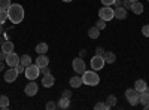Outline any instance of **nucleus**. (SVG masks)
I'll list each match as a JSON object with an SVG mask.
<instances>
[{
    "instance_id": "nucleus-7",
    "label": "nucleus",
    "mask_w": 149,
    "mask_h": 110,
    "mask_svg": "<svg viewBox=\"0 0 149 110\" xmlns=\"http://www.w3.org/2000/svg\"><path fill=\"white\" fill-rule=\"evenodd\" d=\"M6 64L9 66V67H17L18 64H19V57L15 54V52H9L8 55H6Z\"/></svg>"
},
{
    "instance_id": "nucleus-33",
    "label": "nucleus",
    "mask_w": 149,
    "mask_h": 110,
    "mask_svg": "<svg viewBox=\"0 0 149 110\" xmlns=\"http://www.w3.org/2000/svg\"><path fill=\"white\" fill-rule=\"evenodd\" d=\"M15 68H17V71H18V73H24V70H26V66L19 63V64H18V66H17Z\"/></svg>"
},
{
    "instance_id": "nucleus-29",
    "label": "nucleus",
    "mask_w": 149,
    "mask_h": 110,
    "mask_svg": "<svg viewBox=\"0 0 149 110\" xmlns=\"http://www.w3.org/2000/svg\"><path fill=\"white\" fill-rule=\"evenodd\" d=\"M94 109H95V110H107V107H106L104 103H97V104L94 106Z\"/></svg>"
},
{
    "instance_id": "nucleus-21",
    "label": "nucleus",
    "mask_w": 149,
    "mask_h": 110,
    "mask_svg": "<svg viewBox=\"0 0 149 110\" xmlns=\"http://www.w3.org/2000/svg\"><path fill=\"white\" fill-rule=\"evenodd\" d=\"M36 52H37V55L46 54V52H48V45H46V43H39V45L36 46Z\"/></svg>"
},
{
    "instance_id": "nucleus-8",
    "label": "nucleus",
    "mask_w": 149,
    "mask_h": 110,
    "mask_svg": "<svg viewBox=\"0 0 149 110\" xmlns=\"http://www.w3.org/2000/svg\"><path fill=\"white\" fill-rule=\"evenodd\" d=\"M18 75H19V73L17 71V68H15V67H10V68L5 73V80H6L8 83L15 82V79L18 77Z\"/></svg>"
},
{
    "instance_id": "nucleus-28",
    "label": "nucleus",
    "mask_w": 149,
    "mask_h": 110,
    "mask_svg": "<svg viewBox=\"0 0 149 110\" xmlns=\"http://www.w3.org/2000/svg\"><path fill=\"white\" fill-rule=\"evenodd\" d=\"M10 6V0H0V9H8Z\"/></svg>"
},
{
    "instance_id": "nucleus-44",
    "label": "nucleus",
    "mask_w": 149,
    "mask_h": 110,
    "mask_svg": "<svg viewBox=\"0 0 149 110\" xmlns=\"http://www.w3.org/2000/svg\"><path fill=\"white\" fill-rule=\"evenodd\" d=\"M3 43H5V42H3V37H2V36H0V46H2Z\"/></svg>"
},
{
    "instance_id": "nucleus-2",
    "label": "nucleus",
    "mask_w": 149,
    "mask_h": 110,
    "mask_svg": "<svg viewBox=\"0 0 149 110\" xmlns=\"http://www.w3.org/2000/svg\"><path fill=\"white\" fill-rule=\"evenodd\" d=\"M82 82L85 85H88V86H95V85L100 83V76L95 73V70L93 71H84L82 73Z\"/></svg>"
},
{
    "instance_id": "nucleus-1",
    "label": "nucleus",
    "mask_w": 149,
    "mask_h": 110,
    "mask_svg": "<svg viewBox=\"0 0 149 110\" xmlns=\"http://www.w3.org/2000/svg\"><path fill=\"white\" fill-rule=\"evenodd\" d=\"M8 18L10 19L12 24H19L24 19V9L21 5L14 3L8 8Z\"/></svg>"
},
{
    "instance_id": "nucleus-45",
    "label": "nucleus",
    "mask_w": 149,
    "mask_h": 110,
    "mask_svg": "<svg viewBox=\"0 0 149 110\" xmlns=\"http://www.w3.org/2000/svg\"><path fill=\"white\" fill-rule=\"evenodd\" d=\"M143 107H145V110H149V103H148V104H145Z\"/></svg>"
},
{
    "instance_id": "nucleus-41",
    "label": "nucleus",
    "mask_w": 149,
    "mask_h": 110,
    "mask_svg": "<svg viewBox=\"0 0 149 110\" xmlns=\"http://www.w3.org/2000/svg\"><path fill=\"white\" fill-rule=\"evenodd\" d=\"M2 34H3V24L0 22V36H2Z\"/></svg>"
},
{
    "instance_id": "nucleus-39",
    "label": "nucleus",
    "mask_w": 149,
    "mask_h": 110,
    "mask_svg": "<svg viewBox=\"0 0 149 110\" xmlns=\"http://www.w3.org/2000/svg\"><path fill=\"white\" fill-rule=\"evenodd\" d=\"M63 97H67V98H70V97H72V91H64V92H63Z\"/></svg>"
},
{
    "instance_id": "nucleus-43",
    "label": "nucleus",
    "mask_w": 149,
    "mask_h": 110,
    "mask_svg": "<svg viewBox=\"0 0 149 110\" xmlns=\"http://www.w3.org/2000/svg\"><path fill=\"white\" fill-rule=\"evenodd\" d=\"M3 67H5V64H3V61H0V71L3 70Z\"/></svg>"
},
{
    "instance_id": "nucleus-24",
    "label": "nucleus",
    "mask_w": 149,
    "mask_h": 110,
    "mask_svg": "<svg viewBox=\"0 0 149 110\" xmlns=\"http://www.w3.org/2000/svg\"><path fill=\"white\" fill-rule=\"evenodd\" d=\"M9 107V98L6 95H0V109H8Z\"/></svg>"
},
{
    "instance_id": "nucleus-47",
    "label": "nucleus",
    "mask_w": 149,
    "mask_h": 110,
    "mask_svg": "<svg viewBox=\"0 0 149 110\" xmlns=\"http://www.w3.org/2000/svg\"><path fill=\"white\" fill-rule=\"evenodd\" d=\"M131 2H133V3H134V2H139V0H131Z\"/></svg>"
},
{
    "instance_id": "nucleus-37",
    "label": "nucleus",
    "mask_w": 149,
    "mask_h": 110,
    "mask_svg": "<svg viewBox=\"0 0 149 110\" xmlns=\"http://www.w3.org/2000/svg\"><path fill=\"white\" fill-rule=\"evenodd\" d=\"M95 52H97V55H104V49H103L102 46H100V48H97Z\"/></svg>"
},
{
    "instance_id": "nucleus-22",
    "label": "nucleus",
    "mask_w": 149,
    "mask_h": 110,
    "mask_svg": "<svg viewBox=\"0 0 149 110\" xmlns=\"http://www.w3.org/2000/svg\"><path fill=\"white\" fill-rule=\"evenodd\" d=\"M104 104H106V107H107V109H110V107H113V106L116 104V97H115V95H109Z\"/></svg>"
},
{
    "instance_id": "nucleus-16",
    "label": "nucleus",
    "mask_w": 149,
    "mask_h": 110,
    "mask_svg": "<svg viewBox=\"0 0 149 110\" xmlns=\"http://www.w3.org/2000/svg\"><path fill=\"white\" fill-rule=\"evenodd\" d=\"M131 10L134 12L136 15H140L142 12H143V5H142L140 2H134L133 6H131Z\"/></svg>"
},
{
    "instance_id": "nucleus-34",
    "label": "nucleus",
    "mask_w": 149,
    "mask_h": 110,
    "mask_svg": "<svg viewBox=\"0 0 149 110\" xmlns=\"http://www.w3.org/2000/svg\"><path fill=\"white\" fill-rule=\"evenodd\" d=\"M113 3H115V0H102V5H104V6H110Z\"/></svg>"
},
{
    "instance_id": "nucleus-15",
    "label": "nucleus",
    "mask_w": 149,
    "mask_h": 110,
    "mask_svg": "<svg viewBox=\"0 0 149 110\" xmlns=\"http://www.w3.org/2000/svg\"><path fill=\"white\" fill-rule=\"evenodd\" d=\"M139 103H140V104H143V106L149 103V92H146V91L139 92Z\"/></svg>"
},
{
    "instance_id": "nucleus-26",
    "label": "nucleus",
    "mask_w": 149,
    "mask_h": 110,
    "mask_svg": "<svg viewBox=\"0 0 149 110\" xmlns=\"http://www.w3.org/2000/svg\"><path fill=\"white\" fill-rule=\"evenodd\" d=\"M6 19H9L8 18V9H0V22L5 24Z\"/></svg>"
},
{
    "instance_id": "nucleus-19",
    "label": "nucleus",
    "mask_w": 149,
    "mask_h": 110,
    "mask_svg": "<svg viewBox=\"0 0 149 110\" xmlns=\"http://www.w3.org/2000/svg\"><path fill=\"white\" fill-rule=\"evenodd\" d=\"M146 82L145 80H142V79H139V80H136V85H134V88L137 89L139 92H142V91H146Z\"/></svg>"
},
{
    "instance_id": "nucleus-5",
    "label": "nucleus",
    "mask_w": 149,
    "mask_h": 110,
    "mask_svg": "<svg viewBox=\"0 0 149 110\" xmlns=\"http://www.w3.org/2000/svg\"><path fill=\"white\" fill-rule=\"evenodd\" d=\"M106 64V61L103 58V55H95L91 58V68L93 70H102Z\"/></svg>"
},
{
    "instance_id": "nucleus-11",
    "label": "nucleus",
    "mask_w": 149,
    "mask_h": 110,
    "mask_svg": "<svg viewBox=\"0 0 149 110\" xmlns=\"http://www.w3.org/2000/svg\"><path fill=\"white\" fill-rule=\"evenodd\" d=\"M54 83H55V79H54V76L51 75V73L43 76V79H42V85H43L45 88H51Z\"/></svg>"
},
{
    "instance_id": "nucleus-42",
    "label": "nucleus",
    "mask_w": 149,
    "mask_h": 110,
    "mask_svg": "<svg viewBox=\"0 0 149 110\" xmlns=\"http://www.w3.org/2000/svg\"><path fill=\"white\" fill-rule=\"evenodd\" d=\"M85 54H86V51H85V49H82V51H81V52H79V55H81V58H82V57H84V55H85Z\"/></svg>"
},
{
    "instance_id": "nucleus-40",
    "label": "nucleus",
    "mask_w": 149,
    "mask_h": 110,
    "mask_svg": "<svg viewBox=\"0 0 149 110\" xmlns=\"http://www.w3.org/2000/svg\"><path fill=\"white\" fill-rule=\"evenodd\" d=\"M116 8H119V6H122V0H115V3H113Z\"/></svg>"
},
{
    "instance_id": "nucleus-23",
    "label": "nucleus",
    "mask_w": 149,
    "mask_h": 110,
    "mask_svg": "<svg viewBox=\"0 0 149 110\" xmlns=\"http://www.w3.org/2000/svg\"><path fill=\"white\" fill-rule=\"evenodd\" d=\"M137 95H139V91L136 89V88H130V89H127V91H125V97H127V100L133 98V97H137Z\"/></svg>"
},
{
    "instance_id": "nucleus-14",
    "label": "nucleus",
    "mask_w": 149,
    "mask_h": 110,
    "mask_svg": "<svg viewBox=\"0 0 149 110\" xmlns=\"http://www.w3.org/2000/svg\"><path fill=\"white\" fill-rule=\"evenodd\" d=\"M0 48H2V51L3 52H6V54H9V52H14V43H12L10 40H6L2 46H0Z\"/></svg>"
},
{
    "instance_id": "nucleus-48",
    "label": "nucleus",
    "mask_w": 149,
    "mask_h": 110,
    "mask_svg": "<svg viewBox=\"0 0 149 110\" xmlns=\"http://www.w3.org/2000/svg\"><path fill=\"white\" fill-rule=\"evenodd\" d=\"M148 2H149V0H148Z\"/></svg>"
},
{
    "instance_id": "nucleus-17",
    "label": "nucleus",
    "mask_w": 149,
    "mask_h": 110,
    "mask_svg": "<svg viewBox=\"0 0 149 110\" xmlns=\"http://www.w3.org/2000/svg\"><path fill=\"white\" fill-rule=\"evenodd\" d=\"M100 28H98V27H91L90 30H88V36H90V37L91 39H98V36H100Z\"/></svg>"
},
{
    "instance_id": "nucleus-9",
    "label": "nucleus",
    "mask_w": 149,
    "mask_h": 110,
    "mask_svg": "<svg viewBox=\"0 0 149 110\" xmlns=\"http://www.w3.org/2000/svg\"><path fill=\"white\" fill-rule=\"evenodd\" d=\"M37 89H39V86H37V83L34 80H31L30 83H27V86L26 89H24V92H26L29 97H34L37 94Z\"/></svg>"
},
{
    "instance_id": "nucleus-32",
    "label": "nucleus",
    "mask_w": 149,
    "mask_h": 110,
    "mask_svg": "<svg viewBox=\"0 0 149 110\" xmlns=\"http://www.w3.org/2000/svg\"><path fill=\"white\" fill-rule=\"evenodd\" d=\"M142 34L146 36V37H149V26H143L142 27Z\"/></svg>"
},
{
    "instance_id": "nucleus-46",
    "label": "nucleus",
    "mask_w": 149,
    "mask_h": 110,
    "mask_svg": "<svg viewBox=\"0 0 149 110\" xmlns=\"http://www.w3.org/2000/svg\"><path fill=\"white\" fill-rule=\"evenodd\" d=\"M63 2H66V3H70V2H72V0H63Z\"/></svg>"
},
{
    "instance_id": "nucleus-20",
    "label": "nucleus",
    "mask_w": 149,
    "mask_h": 110,
    "mask_svg": "<svg viewBox=\"0 0 149 110\" xmlns=\"http://www.w3.org/2000/svg\"><path fill=\"white\" fill-rule=\"evenodd\" d=\"M103 58H104V61H106V63L112 64V63H115V59H116V55H115L113 52H104Z\"/></svg>"
},
{
    "instance_id": "nucleus-36",
    "label": "nucleus",
    "mask_w": 149,
    "mask_h": 110,
    "mask_svg": "<svg viewBox=\"0 0 149 110\" xmlns=\"http://www.w3.org/2000/svg\"><path fill=\"white\" fill-rule=\"evenodd\" d=\"M55 107H57V104H55V103H52V101H49V103L46 104V109H48V110H54Z\"/></svg>"
},
{
    "instance_id": "nucleus-27",
    "label": "nucleus",
    "mask_w": 149,
    "mask_h": 110,
    "mask_svg": "<svg viewBox=\"0 0 149 110\" xmlns=\"http://www.w3.org/2000/svg\"><path fill=\"white\" fill-rule=\"evenodd\" d=\"M95 27H98L100 30L106 28V21H104V19H102V18H98V19H97V22H95Z\"/></svg>"
},
{
    "instance_id": "nucleus-12",
    "label": "nucleus",
    "mask_w": 149,
    "mask_h": 110,
    "mask_svg": "<svg viewBox=\"0 0 149 110\" xmlns=\"http://www.w3.org/2000/svg\"><path fill=\"white\" fill-rule=\"evenodd\" d=\"M69 83H70V88H81L82 86V76H73V77H70V80H69Z\"/></svg>"
},
{
    "instance_id": "nucleus-30",
    "label": "nucleus",
    "mask_w": 149,
    "mask_h": 110,
    "mask_svg": "<svg viewBox=\"0 0 149 110\" xmlns=\"http://www.w3.org/2000/svg\"><path fill=\"white\" fill-rule=\"evenodd\" d=\"M122 6L125 8V9H131L133 2H131V0H124V2H122Z\"/></svg>"
},
{
    "instance_id": "nucleus-4",
    "label": "nucleus",
    "mask_w": 149,
    "mask_h": 110,
    "mask_svg": "<svg viewBox=\"0 0 149 110\" xmlns=\"http://www.w3.org/2000/svg\"><path fill=\"white\" fill-rule=\"evenodd\" d=\"M98 18L104 19L106 22H107V21H110V19H113V18H115L113 9H112L110 6H103L100 10H98Z\"/></svg>"
},
{
    "instance_id": "nucleus-10",
    "label": "nucleus",
    "mask_w": 149,
    "mask_h": 110,
    "mask_svg": "<svg viewBox=\"0 0 149 110\" xmlns=\"http://www.w3.org/2000/svg\"><path fill=\"white\" fill-rule=\"evenodd\" d=\"M113 14H115V18H118V19H125L127 18V9L124 8V6L115 8L113 9Z\"/></svg>"
},
{
    "instance_id": "nucleus-6",
    "label": "nucleus",
    "mask_w": 149,
    "mask_h": 110,
    "mask_svg": "<svg viewBox=\"0 0 149 110\" xmlns=\"http://www.w3.org/2000/svg\"><path fill=\"white\" fill-rule=\"evenodd\" d=\"M72 67H73V70L78 73V75H82V73L86 70V66H85V63H84V59L79 57V58H74L73 59V63H72Z\"/></svg>"
},
{
    "instance_id": "nucleus-3",
    "label": "nucleus",
    "mask_w": 149,
    "mask_h": 110,
    "mask_svg": "<svg viewBox=\"0 0 149 110\" xmlns=\"http://www.w3.org/2000/svg\"><path fill=\"white\" fill-rule=\"evenodd\" d=\"M39 73H40V67L37 66V64H30L26 67V70H24V75H26L27 79L30 80H34L39 77Z\"/></svg>"
},
{
    "instance_id": "nucleus-38",
    "label": "nucleus",
    "mask_w": 149,
    "mask_h": 110,
    "mask_svg": "<svg viewBox=\"0 0 149 110\" xmlns=\"http://www.w3.org/2000/svg\"><path fill=\"white\" fill-rule=\"evenodd\" d=\"M6 55H8L6 52H3V51H0V61H5V59H6Z\"/></svg>"
},
{
    "instance_id": "nucleus-25",
    "label": "nucleus",
    "mask_w": 149,
    "mask_h": 110,
    "mask_svg": "<svg viewBox=\"0 0 149 110\" xmlns=\"http://www.w3.org/2000/svg\"><path fill=\"white\" fill-rule=\"evenodd\" d=\"M19 63L21 64H24V66H30L31 64V57L30 55H22V57H19Z\"/></svg>"
},
{
    "instance_id": "nucleus-18",
    "label": "nucleus",
    "mask_w": 149,
    "mask_h": 110,
    "mask_svg": "<svg viewBox=\"0 0 149 110\" xmlns=\"http://www.w3.org/2000/svg\"><path fill=\"white\" fill-rule=\"evenodd\" d=\"M69 106H70V98H67V97H61V100L57 104V107L60 109H67Z\"/></svg>"
},
{
    "instance_id": "nucleus-35",
    "label": "nucleus",
    "mask_w": 149,
    "mask_h": 110,
    "mask_svg": "<svg viewBox=\"0 0 149 110\" xmlns=\"http://www.w3.org/2000/svg\"><path fill=\"white\" fill-rule=\"evenodd\" d=\"M40 73H42V75H49V73H51V70L48 68V66H45V67L40 68Z\"/></svg>"
},
{
    "instance_id": "nucleus-13",
    "label": "nucleus",
    "mask_w": 149,
    "mask_h": 110,
    "mask_svg": "<svg viewBox=\"0 0 149 110\" xmlns=\"http://www.w3.org/2000/svg\"><path fill=\"white\" fill-rule=\"evenodd\" d=\"M36 64L39 66L40 68L42 67H45V66H48L49 64V58L45 55V54H40V55H37V59H36Z\"/></svg>"
},
{
    "instance_id": "nucleus-31",
    "label": "nucleus",
    "mask_w": 149,
    "mask_h": 110,
    "mask_svg": "<svg viewBox=\"0 0 149 110\" xmlns=\"http://www.w3.org/2000/svg\"><path fill=\"white\" fill-rule=\"evenodd\" d=\"M128 101H130L131 106H137V104H139V95H137V97H133V98H130Z\"/></svg>"
}]
</instances>
